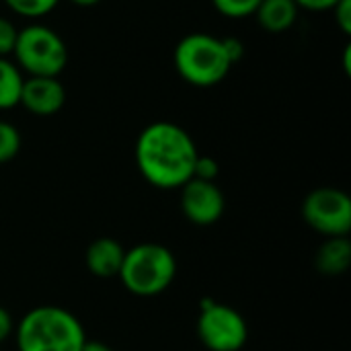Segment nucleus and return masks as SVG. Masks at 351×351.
<instances>
[{"label":"nucleus","instance_id":"2","mask_svg":"<svg viewBox=\"0 0 351 351\" xmlns=\"http://www.w3.org/2000/svg\"><path fill=\"white\" fill-rule=\"evenodd\" d=\"M12 335L19 351H80L88 339L76 315L51 304L31 308Z\"/></svg>","mask_w":351,"mask_h":351},{"label":"nucleus","instance_id":"5","mask_svg":"<svg viewBox=\"0 0 351 351\" xmlns=\"http://www.w3.org/2000/svg\"><path fill=\"white\" fill-rule=\"evenodd\" d=\"M12 58L27 76L58 78L68 64V47L58 31L41 23H31L19 29Z\"/></svg>","mask_w":351,"mask_h":351},{"label":"nucleus","instance_id":"14","mask_svg":"<svg viewBox=\"0 0 351 351\" xmlns=\"http://www.w3.org/2000/svg\"><path fill=\"white\" fill-rule=\"evenodd\" d=\"M14 14L25 16L29 21H37L43 19L45 14H49L60 0H2Z\"/></svg>","mask_w":351,"mask_h":351},{"label":"nucleus","instance_id":"19","mask_svg":"<svg viewBox=\"0 0 351 351\" xmlns=\"http://www.w3.org/2000/svg\"><path fill=\"white\" fill-rule=\"evenodd\" d=\"M331 12L335 16L339 31H343V35H351V0H339L331 8Z\"/></svg>","mask_w":351,"mask_h":351},{"label":"nucleus","instance_id":"11","mask_svg":"<svg viewBox=\"0 0 351 351\" xmlns=\"http://www.w3.org/2000/svg\"><path fill=\"white\" fill-rule=\"evenodd\" d=\"M298 4L294 0H261L255 10V19L259 27L267 33H286L298 21Z\"/></svg>","mask_w":351,"mask_h":351},{"label":"nucleus","instance_id":"20","mask_svg":"<svg viewBox=\"0 0 351 351\" xmlns=\"http://www.w3.org/2000/svg\"><path fill=\"white\" fill-rule=\"evenodd\" d=\"M222 43H224V49H226V53H228V58H230L232 66H234V64H239V62L243 60V53H245V45H243V41H241V39H237V37H222Z\"/></svg>","mask_w":351,"mask_h":351},{"label":"nucleus","instance_id":"7","mask_svg":"<svg viewBox=\"0 0 351 351\" xmlns=\"http://www.w3.org/2000/svg\"><path fill=\"white\" fill-rule=\"evenodd\" d=\"M304 222L319 234L348 237L351 230V199L337 187L313 189L302 202Z\"/></svg>","mask_w":351,"mask_h":351},{"label":"nucleus","instance_id":"21","mask_svg":"<svg viewBox=\"0 0 351 351\" xmlns=\"http://www.w3.org/2000/svg\"><path fill=\"white\" fill-rule=\"evenodd\" d=\"M298 4V8L302 10H311V12H325L331 10L339 0H294Z\"/></svg>","mask_w":351,"mask_h":351},{"label":"nucleus","instance_id":"1","mask_svg":"<svg viewBox=\"0 0 351 351\" xmlns=\"http://www.w3.org/2000/svg\"><path fill=\"white\" fill-rule=\"evenodd\" d=\"M199 152L189 132L173 121L148 123L136 140V165L156 189H181L193 177Z\"/></svg>","mask_w":351,"mask_h":351},{"label":"nucleus","instance_id":"24","mask_svg":"<svg viewBox=\"0 0 351 351\" xmlns=\"http://www.w3.org/2000/svg\"><path fill=\"white\" fill-rule=\"evenodd\" d=\"M68 2H72V4H76V6H82V8H88V6L101 4L103 0H68Z\"/></svg>","mask_w":351,"mask_h":351},{"label":"nucleus","instance_id":"13","mask_svg":"<svg viewBox=\"0 0 351 351\" xmlns=\"http://www.w3.org/2000/svg\"><path fill=\"white\" fill-rule=\"evenodd\" d=\"M25 76L10 58H0V111L14 109L21 101Z\"/></svg>","mask_w":351,"mask_h":351},{"label":"nucleus","instance_id":"12","mask_svg":"<svg viewBox=\"0 0 351 351\" xmlns=\"http://www.w3.org/2000/svg\"><path fill=\"white\" fill-rule=\"evenodd\" d=\"M315 265L323 276H341L351 265V243L348 237H329L317 251Z\"/></svg>","mask_w":351,"mask_h":351},{"label":"nucleus","instance_id":"23","mask_svg":"<svg viewBox=\"0 0 351 351\" xmlns=\"http://www.w3.org/2000/svg\"><path fill=\"white\" fill-rule=\"evenodd\" d=\"M80 351H113L107 343L103 341H97V339H86L84 346L80 348Z\"/></svg>","mask_w":351,"mask_h":351},{"label":"nucleus","instance_id":"25","mask_svg":"<svg viewBox=\"0 0 351 351\" xmlns=\"http://www.w3.org/2000/svg\"><path fill=\"white\" fill-rule=\"evenodd\" d=\"M350 45H346V56H343V66H346V72L350 74Z\"/></svg>","mask_w":351,"mask_h":351},{"label":"nucleus","instance_id":"9","mask_svg":"<svg viewBox=\"0 0 351 351\" xmlns=\"http://www.w3.org/2000/svg\"><path fill=\"white\" fill-rule=\"evenodd\" d=\"M66 103V88L53 76H27L21 90V101L31 115L51 117Z\"/></svg>","mask_w":351,"mask_h":351},{"label":"nucleus","instance_id":"18","mask_svg":"<svg viewBox=\"0 0 351 351\" xmlns=\"http://www.w3.org/2000/svg\"><path fill=\"white\" fill-rule=\"evenodd\" d=\"M16 33H19V29L12 25V21H8L6 16H0V58L12 56Z\"/></svg>","mask_w":351,"mask_h":351},{"label":"nucleus","instance_id":"8","mask_svg":"<svg viewBox=\"0 0 351 351\" xmlns=\"http://www.w3.org/2000/svg\"><path fill=\"white\" fill-rule=\"evenodd\" d=\"M226 208L224 193L216 181L189 179L181 187V212L195 226L216 224Z\"/></svg>","mask_w":351,"mask_h":351},{"label":"nucleus","instance_id":"6","mask_svg":"<svg viewBox=\"0 0 351 351\" xmlns=\"http://www.w3.org/2000/svg\"><path fill=\"white\" fill-rule=\"evenodd\" d=\"M195 331L204 348L210 351H241L249 339L245 317L237 308L212 298L199 302Z\"/></svg>","mask_w":351,"mask_h":351},{"label":"nucleus","instance_id":"4","mask_svg":"<svg viewBox=\"0 0 351 351\" xmlns=\"http://www.w3.org/2000/svg\"><path fill=\"white\" fill-rule=\"evenodd\" d=\"M177 276V259L173 251L158 243H142L125 249L119 280L128 292L140 298L158 296L171 288Z\"/></svg>","mask_w":351,"mask_h":351},{"label":"nucleus","instance_id":"17","mask_svg":"<svg viewBox=\"0 0 351 351\" xmlns=\"http://www.w3.org/2000/svg\"><path fill=\"white\" fill-rule=\"evenodd\" d=\"M220 175V165L214 156H197L193 165V177L191 179H202V181H216Z\"/></svg>","mask_w":351,"mask_h":351},{"label":"nucleus","instance_id":"10","mask_svg":"<svg viewBox=\"0 0 351 351\" xmlns=\"http://www.w3.org/2000/svg\"><path fill=\"white\" fill-rule=\"evenodd\" d=\"M125 257V247L111 239V237H101L93 241L84 253V263L86 269L97 276V278H117L121 263Z\"/></svg>","mask_w":351,"mask_h":351},{"label":"nucleus","instance_id":"15","mask_svg":"<svg viewBox=\"0 0 351 351\" xmlns=\"http://www.w3.org/2000/svg\"><path fill=\"white\" fill-rule=\"evenodd\" d=\"M21 146H23V138L16 125L0 119V165H6L12 158H16V154L21 152Z\"/></svg>","mask_w":351,"mask_h":351},{"label":"nucleus","instance_id":"16","mask_svg":"<svg viewBox=\"0 0 351 351\" xmlns=\"http://www.w3.org/2000/svg\"><path fill=\"white\" fill-rule=\"evenodd\" d=\"M261 0H212V6L226 19H249L255 14Z\"/></svg>","mask_w":351,"mask_h":351},{"label":"nucleus","instance_id":"22","mask_svg":"<svg viewBox=\"0 0 351 351\" xmlns=\"http://www.w3.org/2000/svg\"><path fill=\"white\" fill-rule=\"evenodd\" d=\"M12 333H14V321L10 313L4 306H0V343H4Z\"/></svg>","mask_w":351,"mask_h":351},{"label":"nucleus","instance_id":"3","mask_svg":"<svg viewBox=\"0 0 351 351\" xmlns=\"http://www.w3.org/2000/svg\"><path fill=\"white\" fill-rule=\"evenodd\" d=\"M173 64L181 80L197 88H212L220 84L232 68L222 39L199 31L185 35L177 43Z\"/></svg>","mask_w":351,"mask_h":351}]
</instances>
